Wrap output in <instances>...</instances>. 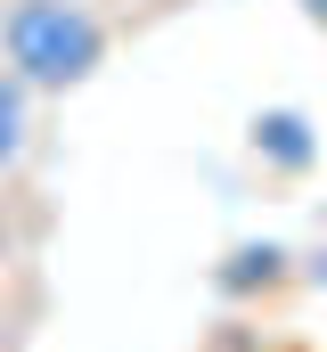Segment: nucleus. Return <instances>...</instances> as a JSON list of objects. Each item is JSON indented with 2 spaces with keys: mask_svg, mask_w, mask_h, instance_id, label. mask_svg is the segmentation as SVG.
<instances>
[{
  "mask_svg": "<svg viewBox=\"0 0 327 352\" xmlns=\"http://www.w3.org/2000/svg\"><path fill=\"white\" fill-rule=\"evenodd\" d=\"M253 156H270L278 173H303V164H311L319 148H311V123H303L295 107H270V115L253 123Z\"/></svg>",
  "mask_w": 327,
  "mask_h": 352,
  "instance_id": "2",
  "label": "nucleus"
},
{
  "mask_svg": "<svg viewBox=\"0 0 327 352\" xmlns=\"http://www.w3.org/2000/svg\"><path fill=\"white\" fill-rule=\"evenodd\" d=\"M311 16H319V25H327V0H311Z\"/></svg>",
  "mask_w": 327,
  "mask_h": 352,
  "instance_id": "4",
  "label": "nucleus"
},
{
  "mask_svg": "<svg viewBox=\"0 0 327 352\" xmlns=\"http://www.w3.org/2000/svg\"><path fill=\"white\" fill-rule=\"evenodd\" d=\"M106 58V16L90 0H8L0 16V66L25 90H74Z\"/></svg>",
  "mask_w": 327,
  "mask_h": 352,
  "instance_id": "1",
  "label": "nucleus"
},
{
  "mask_svg": "<svg viewBox=\"0 0 327 352\" xmlns=\"http://www.w3.org/2000/svg\"><path fill=\"white\" fill-rule=\"evenodd\" d=\"M25 140H33V90L0 66V173L25 156Z\"/></svg>",
  "mask_w": 327,
  "mask_h": 352,
  "instance_id": "3",
  "label": "nucleus"
},
{
  "mask_svg": "<svg viewBox=\"0 0 327 352\" xmlns=\"http://www.w3.org/2000/svg\"><path fill=\"white\" fill-rule=\"evenodd\" d=\"M0 254H8V238H0Z\"/></svg>",
  "mask_w": 327,
  "mask_h": 352,
  "instance_id": "5",
  "label": "nucleus"
}]
</instances>
